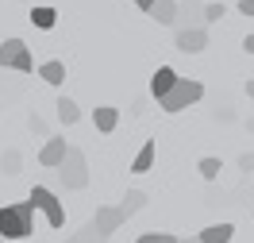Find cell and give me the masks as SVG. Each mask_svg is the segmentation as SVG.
<instances>
[{
	"mask_svg": "<svg viewBox=\"0 0 254 243\" xmlns=\"http://www.w3.org/2000/svg\"><path fill=\"white\" fill-rule=\"evenodd\" d=\"M177 243H200V240H196V236H185V240H177Z\"/></svg>",
	"mask_w": 254,
	"mask_h": 243,
	"instance_id": "29",
	"label": "cell"
},
{
	"mask_svg": "<svg viewBox=\"0 0 254 243\" xmlns=\"http://www.w3.org/2000/svg\"><path fill=\"white\" fill-rule=\"evenodd\" d=\"M116 209H120V212L127 216V220H131L135 212H143V209H146V193H143V189H127V193H124V201H120Z\"/></svg>",
	"mask_w": 254,
	"mask_h": 243,
	"instance_id": "12",
	"label": "cell"
},
{
	"mask_svg": "<svg viewBox=\"0 0 254 243\" xmlns=\"http://www.w3.org/2000/svg\"><path fill=\"white\" fill-rule=\"evenodd\" d=\"M150 4H154V0H135V8H143V12L150 8Z\"/></svg>",
	"mask_w": 254,
	"mask_h": 243,
	"instance_id": "28",
	"label": "cell"
},
{
	"mask_svg": "<svg viewBox=\"0 0 254 243\" xmlns=\"http://www.w3.org/2000/svg\"><path fill=\"white\" fill-rule=\"evenodd\" d=\"M231 236H235V228H231V224H208L196 240H200V243H231Z\"/></svg>",
	"mask_w": 254,
	"mask_h": 243,
	"instance_id": "15",
	"label": "cell"
},
{
	"mask_svg": "<svg viewBox=\"0 0 254 243\" xmlns=\"http://www.w3.org/2000/svg\"><path fill=\"white\" fill-rule=\"evenodd\" d=\"M200 97H204V85H200L196 78H177L174 85L158 97V104H162V112L174 116V112H185L189 104H196Z\"/></svg>",
	"mask_w": 254,
	"mask_h": 243,
	"instance_id": "2",
	"label": "cell"
},
{
	"mask_svg": "<svg viewBox=\"0 0 254 243\" xmlns=\"http://www.w3.org/2000/svg\"><path fill=\"white\" fill-rule=\"evenodd\" d=\"M135 243H177V236H170V232H146Z\"/></svg>",
	"mask_w": 254,
	"mask_h": 243,
	"instance_id": "23",
	"label": "cell"
},
{
	"mask_svg": "<svg viewBox=\"0 0 254 243\" xmlns=\"http://www.w3.org/2000/svg\"><path fill=\"white\" fill-rule=\"evenodd\" d=\"M65 155V139H58V135H47V143H43V151H39V162L47 166V170H54L58 162H62Z\"/></svg>",
	"mask_w": 254,
	"mask_h": 243,
	"instance_id": "9",
	"label": "cell"
},
{
	"mask_svg": "<svg viewBox=\"0 0 254 243\" xmlns=\"http://www.w3.org/2000/svg\"><path fill=\"white\" fill-rule=\"evenodd\" d=\"M31 131H39V135H47V124H43L39 116H31Z\"/></svg>",
	"mask_w": 254,
	"mask_h": 243,
	"instance_id": "26",
	"label": "cell"
},
{
	"mask_svg": "<svg viewBox=\"0 0 254 243\" xmlns=\"http://www.w3.org/2000/svg\"><path fill=\"white\" fill-rule=\"evenodd\" d=\"M89 224H93L100 236H112V232H120V228L127 224V216L116 209V205H104V209H96V216L89 220Z\"/></svg>",
	"mask_w": 254,
	"mask_h": 243,
	"instance_id": "6",
	"label": "cell"
},
{
	"mask_svg": "<svg viewBox=\"0 0 254 243\" xmlns=\"http://www.w3.org/2000/svg\"><path fill=\"white\" fill-rule=\"evenodd\" d=\"M170 27H204V19H200V0H177V12H174V23Z\"/></svg>",
	"mask_w": 254,
	"mask_h": 243,
	"instance_id": "8",
	"label": "cell"
},
{
	"mask_svg": "<svg viewBox=\"0 0 254 243\" xmlns=\"http://www.w3.org/2000/svg\"><path fill=\"white\" fill-rule=\"evenodd\" d=\"M0 66H4V70H16V74H35L31 47H27L23 39H4V43H0Z\"/></svg>",
	"mask_w": 254,
	"mask_h": 243,
	"instance_id": "4",
	"label": "cell"
},
{
	"mask_svg": "<svg viewBox=\"0 0 254 243\" xmlns=\"http://www.w3.org/2000/svg\"><path fill=\"white\" fill-rule=\"evenodd\" d=\"M174 47L181 50V54H200V50L208 47V31L204 27H181L174 39Z\"/></svg>",
	"mask_w": 254,
	"mask_h": 243,
	"instance_id": "7",
	"label": "cell"
},
{
	"mask_svg": "<svg viewBox=\"0 0 254 243\" xmlns=\"http://www.w3.org/2000/svg\"><path fill=\"white\" fill-rule=\"evenodd\" d=\"M27 201H31V205L43 212V216H47L50 228H62V224H65V209H62V201H58V193H54V189H47V185H35Z\"/></svg>",
	"mask_w": 254,
	"mask_h": 243,
	"instance_id": "5",
	"label": "cell"
},
{
	"mask_svg": "<svg viewBox=\"0 0 254 243\" xmlns=\"http://www.w3.org/2000/svg\"><path fill=\"white\" fill-rule=\"evenodd\" d=\"M0 170L12 178V174H19V151H4V159H0Z\"/></svg>",
	"mask_w": 254,
	"mask_h": 243,
	"instance_id": "22",
	"label": "cell"
},
{
	"mask_svg": "<svg viewBox=\"0 0 254 243\" xmlns=\"http://www.w3.org/2000/svg\"><path fill=\"white\" fill-rule=\"evenodd\" d=\"M54 108H58V120H62L65 128H69V124H77V120H81V108H77V100H73V97H65V93L58 97V104H54Z\"/></svg>",
	"mask_w": 254,
	"mask_h": 243,
	"instance_id": "16",
	"label": "cell"
},
{
	"mask_svg": "<svg viewBox=\"0 0 254 243\" xmlns=\"http://www.w3.org/2000/svg\"><path fill=\"white\" fill-rule=\"evenodd\" d=\"M39 78L47 81V85H62V81H65V66L58 62V58H50V62L39 66Z\"/></svg>",
	"mask_w": 254,
	"mask_h": 243,
	"instance_id": "17",
	"label": "cell"
},
{
	"mask_svg": "<svg viewBox=\"0 0 254 243\" xmlns=\"http://www.w3.org/2000/svg\"><path fill=\"white\" fill-rule=\"evenodd\" d=\"M31 23H35V27H43V31H50V27L58 23V12H54L50 4H39V8H31Z\"/></svg>",
	"mask_w": 254,
	"mask_h": 243,
	"instance_id": "18",
	"label": "cell"
},
{
	"mask_svg": "<svg viewBox=\"0 0 254 243\" xmlns=\"http://www.w3.org/2000/svg\"><path fill=\"white\" fill-rule=\"evenodd\" d=\"M196 170H200V178H204V181H216V178H220V170H223V162L208 155V159L196 162Z\"/></svg>",
	"mask_w": 254,
	"mask_h": 243,
	"instance_id": "19",
	"label": "cell"
},
{
	"mask_svg": "<svg viewBox=\"0 0 254 243\" xmlns=\"http://www.w3.org/2000/svg\"><path fill=\"white\" fill-rule=\"evenodd\" d=\"M146 12H150V19H154V23L170 27V23H174V12H177V0H154Z\"/></svg>",
	"mask_w": 254,
	"mask_h": 243,
	"instance_id": "13",
	"label": "cell"
},
{
	"mask_svg": "<svg viewBox=\"0 0 254 243\" xmlns=\"http://www.w3.org/2000/svg\"><path fill=\"white\" fill-rule=\"evenodd\" d=\"M243 50H247V54H254V35H247V39H243Z\"/></svg>",
	"mask_w": 254,
	"mask_h": 243,
	"instance_id": "27",
	"label": "cell"
},
{
	"mask_svg": "<svg viewBox=\"0 0 254 243\" xmlns=\"http://www.w3.org/2000/svg\"><path fill=\"white\" fill-rule=\"evenodd\" d=\"M35 232V205L31 201H16L0 209V240H27Z\"/></svg>",
	"mask_w": 254,
	"mask_h": 243,
	"instance_id": "1",
	"label": "cell"
},
{
	"mask_svg": "<svg viewBox=\"0 0 254 243\" xmlns=\"http://www.w3.org/2000/svg\"><path fill=\"white\" fill-rule=\"evenodd\" d=\"M239 170H243V174H254V155H243V159H239Z\"/></svg>",
	"mask_w": 254,
	"mask_h": 243,
	"instance_id": "24",
	"label": "cell"
},
{
	"mask_svg": "<svg viewBox=\"0 0 254 243\" xmlns=\"http://www.w3.org/2000/svg\"><path fill=\"white\" fill-rule=\"evenodd\" d=\"M227 16V4H200V19H204V23H220V19Z\"/></svg>",
	"mask_w": 254,
	"mask_h": 243,
	"instance_id": "21",
	"label": "cell"
},
{
	"mask_svg": "<svg viewBox=\"0 0 254 243\" xmlns=\"http://www.w3.org/2000/svg\"><path fill=\"white\" fill-rule=\"evenodd\" d=\"M154 155H158V147H154V139H146V143L139 147L135 162H131V170H135V174H146V170H154Z\"/></svg>",
	"mask_w": 254,
	"mask_h": 243,
	"instance_id": "14",
	"label": "cell"
},
{
	"mask_svg": "<svg viewBox=\"0 0 254 243\" xmlns=\"http://www.w3.org/2000/svg\"><path fill=\"white\" fill-rule=\"evenodd\" d=\"M93 124H96V131L112 135V131H116V124H120V108H112V104H100V108H93Z\"/></svg>",
	"mask_w": 254,
	"mask_h": 243,
	"instance_id": "10",
	"label": "cell"
},
{
	"mask_svg": "<svg viewBox=\"0 0 254 243\" xmlns=\"http://www.w3.org/2000/svg\"><path fill=\"white\" fill-rule=\"evenodd\" d=\"M54 174L62 181V189H85V185H89V159H85V151L65 147V155H62V162L54 166Z\"/></svg>",
	"mask_w": 254,
	"mask_h": 243,
	"instance_id": "3",
	"label": "cell"
},
{
	"mask_svg": "<svg viewBox=\"0 0 254 243\" xmlns=\"http://www.w3.org/2000/svg\"><path fill=\"white\" fill-rule=\"evenodd\" d=\"M65 243H108V236H100V232H96L93 224H85V228L77 232V236H69Z\"/></svg>",
	"mask_w": 254,
	"mask_h": 243,
	"instance_id": "20",
	"label": "cell"
},
{
	"mask_svg": "<svg viewBox=\"0 0 254 243\" xmlns=\"http://www.w3.org/2000/svg\"><path fill=\"white\" fill-rule=\"evenodd\" d=\"M239 12H243V16H251V19H254V0H239Z\"/></svg>",
	"mask_w": 254,
	"mask_h": 243,
	"instance_id": "25",
	"label": "cell"
},
{
	"mask_svg": "<svg viewBox=\"0 0 254 243\" xmlns=\"http://www.w3.org/2000/svg\"><path fill=\"white\" fill-rule=\"evenodd\" d=\"M174 81H177V70H174V66H158V70H154V78H150V97L158 100Z\"/></svg>",
	"mask_w": 254,
	"mask_h": 243,
	"instance_id": "11",
	"label": "cell"
}]
</instances>
